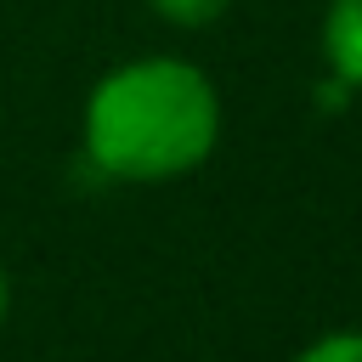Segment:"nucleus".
I'll return each mask as SVG.
<instances>
[{
    "label": "nucleus",
    "mask_w": 362,
    "mask_h": 362,
    "mask_svg": "<svg viewBox=\"0 0 362 362\" xmlns=\"http://www.w3.org/2000/svg\"><path fill=\"white\" fill-rule=\"evenodd\" d=\"M322 57L345 90H362V0H328Z\"/></svg>",
    "instance_id": "obj_2"
},
{
    "label": "nucleus",
    "mask_w": 362,
    "mask_h": 362,
    "mask_svg": "<svg viewBox=\"0 0 362 362\" xmlns=\"http://www.w3.org/2000/svg\"><path fill=\"white\" fill-rule=\"evenodd\" d=\"M221 141V96L181 57H136L85 102V153L113 181H170L198 170Z\"/></svg>",
    "instance_id": "obj_1"
},
{
    "label": "nucleus",
    "mask_w": 362,
    "mask_h": 362,
    "mask_svg": "<svg viewBox=\"0 0 362 362\" xmlns=\"http://www.w3.org/2000/svg\"><path fill=\"white\" fill-rule=\"evenodd\" d=\"M294 362H362V328H345V334H322L311 339Z\"/></svg>",
    "instance_id": "obj_4"
},
{
    "label": "nucleus",
    "mask_w": 362,
    "mask_h": 362,
    "mask_svg": "<svg viewBox=\"0 0 362 362\" xmlns=\"http://www.w3.org/2000/svg\"><path fill=\"white\" fill-rule=\"evenodd\" d=\"M164 23H175V28H209L215 17H226V6L232 0H147Z\"/></svg>",
    "instance_id": "obj_3"
},
{
    "label": "nucleus",
    "mask_w": 362,
    "mask_h": 362,
    "mask_svg": "<svg viewBox=\"0 0 362 362\" xmlns=\"http://www.w3.org/2000/svg\"><path fill=\"white\" fill-rule=\"evenodd\" d=\"M6 305H11V277H6V266H0V317H6Z\"/></svg>",
    "instance_id": "obj_5"
}]
</instances>
